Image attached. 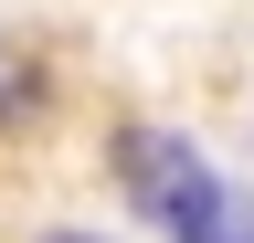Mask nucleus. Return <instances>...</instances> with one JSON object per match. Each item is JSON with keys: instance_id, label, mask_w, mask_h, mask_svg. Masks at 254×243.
<instances>
[{"instance_id": "f257e3e1", "label": "nucleus", "mask_w": 254, "mask_h": 243, "mask_svg": "<svg viewBox=\"0 0 254 243\" xmlns=\"http://www.w3.org/2000/svg\"><path fill=\"white\" fill-rule=\"evenodd\" d=\"M117 191L159 243H254V191L180 127H117Z\"/></svg>"}, {"instance_id": "f03ea898", "label": "nucleus", "mask_w": 254, "mask_h": 243, "mask_svg": "<svg viewBox=\"0 0 254 243\" xmlns=\"http://www.w3.org/2000/svg\"><path fill=\"white\" fill-rule=\"evenodd\" d=\"M43 106V85H32V64H11V53H0V116H32Z\"/></svg>"}, {"instance_id": "7ed1b4c3", "label": "nucleus", "mask_w": 254, "mask_h": 243, "mask_svg": "<svg viewBox=\"0 0 254 243\" xmlns=\"http://www.w3.org/2000/svg\"><path fill=\"white\" fill-rule=\"evenodd\" d=\"M43 243H106V233H43Z\"/></svg>"}]
</instances>
